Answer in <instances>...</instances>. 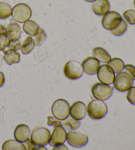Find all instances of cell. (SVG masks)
Listing matches in <instances>:
<instances>
[{
	"instance_id": "1",
	"label": "cell",
	"mask_w": 135,
	"mask_h": 150,
	"mask_svg": "<svg viewBox=\"0 0 135 150\" xmlns=\"http://www.w3.org/2000/svg\"><path fill=\"white\" fill-rule=\"evenodd\" d=\"M86 110L88 116L93 120H100L107 115L108 106L103 100L95 99L89 103Z\"/></svg>"
},
{
	"instance_id": "2",
	"label": "cell",
	"mask_w": 135,
	"mask_h": 150,
	"mask_svg": "<svg viewBox=\"0 0 135 150\" xmlns=\"http://www.w3.org/2000/svg\"><path fill=\"white\" fill-rule=\"evenodd\" d=\"M51 112L53 116L59 120H64L70 115V105L66 100L58 99L51 106Z\"/></svg>"
},
{
	"instance_id": "3",
	"label": "cell",
	"mask_w": 135,
	"mask_h": 150,
	"mask_svg": "<svg viewBox=\"0 0 135 150\" xmlns=\"http://www.w3.org/2000/svg\"><path fill=\"white\" fill-rule=\"evenodd\" d=\"M113 83L117 91L125 92L132 86L133 79L127 72L120 71L115 76Z\"/></svg>"
},
{
	"instance_id": "4",
	"label": "cell",
	"mask_w": 135,
	"mask_h": 150,
	"mask_svg": "<svg viewBox=\"0 0 135 150\" xmlns=\"http://www.w3.org/2000/svg\"><path fill=\"white\" fill-rule=\"evenodd\" d=\"M11 15L15 21L25 23L32 16V10L27 4H18L12 9Z\"/></svg>"
},
{
	"instance_id": "5",
	"label": "cell",
	"mask_w": 135,
	"mask_h": 150,
	"mask_svg": "<svg viewBox=\"0 0 135 150\" xmlns=\"http://www.w3.org/2000/svg\"><path fill=\"white\" fill-rule=\"evenodd\" d=\"M50 136V132L48 128L38 127L32 130L30 135V139L36 146H44L48 144Z\"/></svg>"
},
{
	"instance_id": "6",
	"label": "cell",
	"mask_w": 135,
	"mask_h": 150,
	"mask_svg": "<svg viewBox=\"0 0 135 150\" xmlns=\"http://www.w3.org/2000/svg\"><path fill=\"white\" fill-rule=\"evenodd\" d=\"M67 143L76 148L84 147L88 142V137L81 131L71 130L67 134Z\"/></svg>"
},
{
	"instance_id": "7",
	"label": "cell",
	"mask_w": 135,
	"mask_h": 150,
	"mask_svg": "<svg viewBox=\"0 0 135 150\" xmlns=\"http://www.w3.org/2000/svg\"><path fill=\"white\" fill-rule=\"evenodd\" d=\"M63 73L66 77L72 80L80 78L83 74L82 64L75 60L69 61L63 68Z\"/></svg>"
},
{
	"instance_id": "8",
	"label": "cell",
	"mask_w": 135,
	"mask_h": 150,
	"mask_svg": "<svg viewBox=\"0 0 135 150\" xmlns=\"http://www.w3.org/2000/svg\"><path fill=\"white\" fill-rule=\"evenodd\" d=\"M91 91L92 95L96 99L106 100L112 95L113 87L102 83H96L92 87Z\"/></svg>"
},
{
	"instance_id": "9",
	"label": "cell",
	"mask_w": 135,
	"mask_h": 150,
	"mask_svg": "<svg viewBox=\"0 0 135 150\" xmlns=\"http://www.w3.org/2000/svg\"><path fill=\"white\" fill-rule=\"evenodd\" d=\"M122 19L123 18L119 13L109 11L103 15L102 19V27L108 30H112L118 27Z\"/></svg>"
},
{
	"instance_id": "10",
	"label": "cell",
	"mask_w": 135,
	"mask_h": 150,
	"mask_svg": "<svg viewBox=\"0 0 135 150\" xmlns=\"http://www.w3.org/2000/svg\"><path fill=\"white\" fill-rule=\"evenodd\" d=\"M96 74L98 79L102 83L110 85L113 83L115 79V73L108 65L103 64L100 66Z\"/></svg>"
},
{
	"instance_id": "11",
	"label": "cell",
	"mask_w": 135,
	"mask_h": 150,
	"mask_svg": "<svg viewBox=\"0 0 135 150\" xmlns=\"http://www.w3.org/2000/svg\"><path fill=\"white\" fill-rule=\"evenodd\" d=\"M67 139V132L63 126H59L54 127L52 134L50 136L48 144L51 146H56L63 144Z\"/></svg>"
},
{
	"instance_id": "12",
	"label": "cell",
	"mask_w": 135,
	"mask_h": 150,
	"mask_svg": "<svg viewBox=\"0 0 135 150\" xmlns=\"http://www.w3.org/2000/svg\"><path fill=\"white\" fill-rule=\"evenodd\" d=\"M100 62L95 57H88L85 58L82 62V67L86 74L88 75H94L100 67Z\"/></svg>"
},
{
	"instance_id": "13",
	"label": "cell",
	"mask_w": 135,
	"mask_h": 150,
	"mask_svg": "<svg viewBox=\"0 0 135 150\" xmlns=\"http://www.w3.org/2000/svg\"><path fill=\"white\" fill-rule=\"evenodd\" d=\"M86 107L83 102L76 101L72 103L70 107V115L71 117L78 120L84 118L86 115Z\"/></svg>"
},
{
	"instance_id": "14",
	"label": "cell",
	"mask_w": 135,
	"mask_h": 150,
	"mask_svg": "<svg viewBox=\"0 0 135 150\" xmlns=\"http://www.w3.org/2000/svg\"><path fill=\"white\" fill-rule=\"evenodd\" d=\"M30 130L29 127L26 125H19L14 131V137L17 141L25 143L30 139Z\"/></svg>"
},
{
	"instance_id": "15",
	"label": "cell",
	"mask_w": 135,
	"mask_h": 150,
	"mask_svg": "<svg viewBox=\"0 0 135 150\" xmlns=\"http://www.w3.org/2000/svg\"><path fill=\"white\" fill-rule=\"evenodd\" d=\"M92 11L98 16H103L110 9V4L108 0H96L92 5Z\"/></svg>"
},
{
	"instance_id": "16",
	"label": "cell",
	"mask_w": 135,
	"mask_h": 150,
	"mask_svg": "<svg viewBox=\"0 0 135 150\" xmlns=\"http://www.w3.org/2000/svg\"><path fill=\"white\" fill-rule=\"evenodd\" d=\"M4 59L8 65H12L14 64H18L20 60V54L17 50L9 49L5 51Z\"/></svg>"
},
{
	"instance_id": "17",
	"label": "cell",
	"mask_w": 135,
	"mask_h": 150,
	"mask_svg": "<svg viewBox=\"0 0 135 150\" xmlns=\"http://www.w3.org/2000/svg\"><path fill=\"white\" fill-rule=\"evenodd\" d=\"M40 26L37 23L34 21L32 20L28 19L25 21L23 24L22 28L26 34L30 36V37H34L38 33L40 29Z\"/></svg>"
},
{
	"instance_id": "18",
	"label": "cell",
	"mask_w": 135,
	"mask_h": 150,
	"mask_svg": "<svg viewBox=\"0 0 135 150\" xmlns=\"http://www.w3.org/2000/svg\"><path fill=\"white\" fill-rule=\"evenodd\" d=\"M7 34L10 40L20 39L21 35L20 27L17 23H11L7 26Z\"/></svg>"
},
{
	"instance_id": "19",
	"label": "cell",
	"mask_w": 135,
	"mask_h": 150,
	"mask_svg": "<svg viewBox=\"0 0 135 150\" xmlns=\"http://www.w3.org/2000/svg\"><path fill=\"white\" fill-rule=\"evenodd\" d=\"M92 54L100 62L108 63L111 60V56L105 49L101 47H96L92 50Z\"/></svg>"
},
{
	"instance_id": "20",
	"label": "cell",
	"mask_w": 135,
	"mask_h": 150,
	"mask_svg": "<svg viewBox=\"0 0 135 150\" xmlns=\"http://www.w3.org/2000/svg\"><path fill=\"white\" fill-rule=\"evenodd\" d=\"M3 150H25L27 147L21 142L14 139H9L4 142L2 146Z\"/></svg>"
},
{
	"instance_id": "21",
	"label": "cell",
	"mask_w": 135,
	"mask_h": 150,
	"mask_svg": "<svg viewBox=\"0 0 135 150\" xmlns=\"http://www.w3.org/2000/svg\"><path fill=\"white\" fill-rule=\"evenodd\" d=\"M36 45L34 40L33 39L32 37H28L25 38L23 41L20 47V50L23 54H28L32 51Z\"/></svg>"
},
{
	"instance_id": "22",
	"label": "cell",
	"mask_w": 135,
	"mask_h": 150,
	"mask_svg": "<svg viewBox=\"0 0 135 150\" xmlns=\"http://www.w3.org/2000/svg\"><path fill=\"white\" fill-rule=\"evenodd\" d=\"M108 64V66L113 69L114 73H119L124 69V62L120 58H114L111 59V60Z\"/></svg>"
},
{
	"instance_id": "23",
	"label": "cell",
	"mask_w": 135,
	"mask_h": 150,
	"mask_svg": "<svg viewBox=\"0 0 135 150\" xmlns=\"http://www.w3.org/2000/svg\"><path fill=\"white\" fill-rule=\"evenodd\" d=\"M11 6L6 2H0V19H6L11 15Z\"/></svg>"
},
{
	"instance_id": "24",
	"label": "cell",
	"mask_w": 135,
	"mask_h": 150,
	"mask_svg": "<svg viewBox=\"0 0 135 150\" xmlns=\"http://www.w3.org/2000/svg\"><path fill=\"white\" fill-rule=\"evenodd\" d=\"M63 125L66 128L70 129L71 130H75L79 128L80 126V122L79 120H76L72 117H67L63 121Z\"/></svg>"
},
{
	"instance_id": "25",
	"label": "cell",
	"mask_w": 135,
	"mask_h": 150,
	"mask_svg": "<svg viewBox=\"0 0 135 150\" xmlns=\"http://www.w3.org/2000/svg\"><path fill=\"white\" fill-rule=\"evenodd\" d=\"M127 28H128V25H127V23L125 21V20L122 19L121 22L117 27L115 28V29L111 30L112 34L117 37H120L124 35L125 32L127 31Z\"/></svg>"
},
{
	"instance_id": "26",
	"label": "cell",
	"mask_w": 135,
	"mask_h": 150,
	"mask_svg": "<svg viewBox=\"0 0 135 150\" xmlns=\"http://www.w3.org/2000/svg\"><path fill=\"white\" fill-rule=\"evenodd\" d=\"M123 17L129 24L135 25V10L129 9L123 13Z\"/></svg>"
},
{
	"instance_id": "27",
	"label": "cell",
	"mask_w": 135,
	"mask_h": 150,
	"mask_svg": "<svg viewBox=\"0 0 135 150\" xmlns=\"http://www.w3.org/2000/svg\"><path fill=\"white\" fill-rule=\"evenodd\" d=\"M34 42L36 45L41 46L44 42V41L46 40V38H47V35H46V32L44 31L43 28H40V29L38 30V33L36 34V36H34Z\"/></svg>"
},
{
	"instance_id": "28",
	"label": "cell",
	"mask_w": 135,
	"mask_h": 150,
	"mask_svg": "<svg viewBox=\"0 0 135 150\" xmlns=\"http://www.w3.org/2000/svg\"><path fill=\"white\" fill-rule=\"evenodd\" d=\"M10 39L7 33L0 34V50H4L8 46Z\"/></svg>"
},
{
	"instance_id": "29",
	"label": "cell",
	"mask_w": 135,
	"mask_h": 150,
	"mask_svg": "<svg viewBox=\"0 0 135 150\" xmlns=\"http://www.w3.org/2000/svg\"><path fill=\"white\" fill-rule=\"evenodd\" d=\"M48 121L47 125L50 126H53V127H56V126H62V122L59 119L56 118L53 116H48L47 117Z\"/></svg>"
},
{
	"instance_id": "30",
	"label": "cell",
	"mask_w": 135,
	"mask_h": 150,
	"mask_svg": "<svg viewBox=\"0 0 135 150\" xmlns=\"http://www.w3.org/2000/svg\"><path fill=\"white\" fill-rule=\"evenodd\" d=\"M127 99L132 105H135V87H131L128 90L127 94Z\"/></svg>"
},
{
	"instance_id": "31",
	"label": "cell",
	"mask_w": 135,
	"mask_h": 150,
	"mask_svg": "<svg viewBox=\"0 0 135 150\" xmlns=\"http://www.w3.org/2000/svg\"><path fill=\"white\" fill-rule=\"evenodd\" d=\"M21 42H20L19 39L17 40H10L9 44L7 47L9 49H12V50H19L21 47Z\"/></svg>"
},
{
	"instance_id": "32",
	"label": "cell",
	"mask_w": 135,
	"mask_h": 150,
	"mask_svg": "<svg viewBox=\"0 0 135 150\" xmlns=\"http://www.w3.org/2000/svg\"><path fill=\"white\" fill-rule=\"evenodd\" d=\"M124 69L131 76L132 79L135 80V67L131 64H126L124 66Z\"/></svg>"
},
{
	"instance_id": "33",
	"label": "cell",
	"mask_w": 135,
	"mask_h": 150,
	"mask_svg": "<svg viewBox=\"0 0 135 150\" xmlns=\"http://www.w3.org/2000/svg\"><path fill=\"white\" fill-rule=\"evenodd\" d=\"M26 144H27V149H28V150H34L36 148V145L33 143V142H32V140H31L30 139H28V140L25 142Z\"/></svg>"
},
{
	"instance_id": "34",
	"label": "cell",
	"mask_w": 135,
	"mask_h": 150,
	"mask_svg": "<svg viewBox=\"0 0 135 150\" xmlns=\"http://www.w3.org/2000/svg\"><path fill=\"white\" fill-rule=\"evenodd\" d=\"M5 81H6V79H5L4 74L1 71H0V87H1L4 85Z\"/></svg>"
},
{
	"instance_id": "35",
	"label": "cell",
	"mask_w": 135,
	"mask_h": 150,
	"mask_svg": "<svg viewBox=\"0 0 135 150\" xmlns=\"http://www.w3.org/2000/svg\"><path fill=\"white\" fill-rule=\"evenodd\" d=\"M56 149H68V148L66 147V146H65V145H63V144L58 145V146H54L53 150H56Z\"/></svg>"
},
{
	"instance_id": "36",
	"label": "cell",
	"mask_w": 135,
	"mask_h": 150,
	"mask_svg": "<svg viewBox=\"0 0 135 150\" xmlns=\"http://www.w3.org/2000/svg\"><path fill=\"white\" fill-rule=\"evenodd\" d=\"M1 33H7V28L2 25H0V34Z\"/></svg>"
},
{
	"instance_id": "37",
	"label": "cell",
	"mask_w": 135,
	"mask_h": 150,
	"mask_svg": "<svg viewBox=\"0 0 135 150\" xmlns=\"http://www.w3.org/2000/svg\"><path fill=\"white\" fill-rule=\"evenodd\" d=\"M84 1L86 2H90V3H91V2H94V1H96V0H84Z\"/></svg>"
},
{
	"instance_id": "38",
	"label": "cell",
	"mask_w": 135,
	"mask_h": 150,
	"mask_svg": "<svg viewBox=\"0 0 135 150\" xmlns=\"http://www.w3.org/2000/svg\"><path fill=\"white\" fill-rule=\"evenodd\" d=\"M133 4H134V8H135V0H134V2H133Z\"/></svg>"
}]
</instances>
